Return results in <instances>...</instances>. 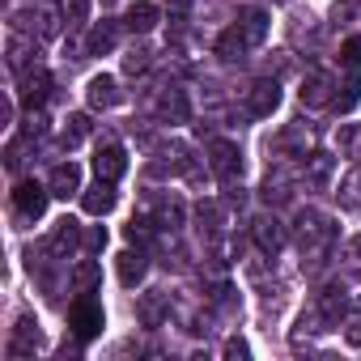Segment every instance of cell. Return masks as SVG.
<instances>
[{"mask_svg":"<svg viewBox=\"0 0 361 361\" xmlns=\"http://www.w3.org/2000/svg\"><path fill=\"white\" fill-rule=\"evenodd\" d=\"M293 234H298L302 272H319V268L327 264L331 247H336V221H331L327 213H319V209H302V213H298Z\"/></svg>","mask_w":361,"mask_h":361,"instance_id":"1","label":"cell"},{"mask_svg":"<svg viewBox=\"0 0 361 361\" xmlns=\"http://www.w3.org/2000/svg\"><path fill=\"white\" fill-rule=\"evenodd\" d=\"M209 166H213V174H217V183H238L243 178V153H238V145L234 140H213L209 145Z\"/></svg>","mask_w":361,"mask_h":361,"instance_id":"2","label":"cell"},{"mask_svg":"<svg viewBox=\"0 0 361 361\" xmlns=\"http://www.w3.org/2000/svg\"><path fill=\"white\" fill-rule=\"evenodd\" d=\"M47 200H51V188L35 183V178L18 183V192H13V209H18L22 221H39V217L47 213Z\"/></svg>","mask_w":361,"mask_h":361,"instance_id":"3","label":"cell"},{"mask_svg":"<svg viewBox=\"0 0 361 361\" xmlns=\"http://www.w3.org/2000/svg\"><path fill=\"white\" fill-rule=\"evenodd\" d=\"M68 327L77 331V340H94L102 331V306L94 298H77L68 310Z\"/></svg>","mask_w":361,"mask_h":361,"instance_id":"4","label":"cell"},{"mask_svg":"<svg viewBox=\"0 0 361 361\" xmlns=\"http://www.w3.org/2000/svg\"><path fill=\"white\" fill-rule=\"evenodd\" d=\"M47 94H51V77H47L43 68H26V73H22V85H18L22 106H26V111H35V106H43V102H47Z\"/></svg>","mask_w":361,"mask_h":361,"instance_id":"5","label":"cell"},{"mask_svg":"<svg viewBox=\"0 0 361 361\" xmlns=\"http://www.w3.org/2000/svg\"><path fill=\"white\" fill-rule=\"evenodd\" d=\"M314 306H319V314H323V323H327V331H331V327H340V323H344L348 289H344L340 281H331V285H327V289L319 293V302H314Z\"/></svg>","mask_w":361,"mask_h":361,"instance_id":"6","label":"cell"},{"mask_svg":"<svg viewBox=\"0 0 361 361\" xmlns=\"http://www.w3.org/2000/svg\"><path fill=\"white\" fill-rule=\"evenodd\" d=\"M331 90H336L331 73L314 68V73H310V77L302 81V90H298V94H302V106H331V98H336Z\"/></svg>","mask_w":361,"mask_h":361,"instance_id":"7","label":"cell"},{"mask_svg":"<svg viewBox=\"0 0 361 361\" xmlns=\"http://www.w3.org/2000/svg\"><path fill=\"white\" fill-rule=\"evenodd\" d=\"M77 247H81V226L64 217V221L51 230V238H47V255H51V259H68V255H77Z\"/></svg>","mask_w":361,"mask_h":361,"instance_id":"8","label":"cell"},{"mask_svg":"<svg viewBox=\"0 0 361 361\" xmlns=\"http://www.w3.org/2000/svg\"><path fill=\"white\" fill-rule=\"evenodd\" d=\"M276 106H281V85H276V81H255V85L247 90V111H251L255 119L272 115Z\"/></svg>","mask_w":361,"mask_h":361,"instance_id":"9","label":"cell"},{"mask_svg":"<svg viewBox=\"0 0 361 361\" xmlns=\"http://www.w3.org/2000/svg\"><path fill=\"white\" fill-rule=\"evenodd\" d=\"M94 170H98V178H106V183H115V178L128 170V153H123V145H102L98 153H94Z\"/></svg>","mask_w":361,"mask_h":361,"instance_id":"10","label":"cell"},{"mask_svg":"<svg viewBox=\"0 0 361 361\" xmlns=\"http://www.w3.org/2000/svg\"><path fill=\"white\" fill-rule=\"evenodd\" d=\"M115 200H119V196H115V183H106V178H98L94 188L81 192V209H85L90 217H106V213L115 209Z\"/></svg>","mask_w":361,"mask_h":361,"instance_id":"11","label":"cell"},{"mask_svg":"<svg viewBox=\"0 0 361 361\" xmlns=\"http://www.w3.org/2000/svg\"><path fill=\"white\" fill-rule=\"evenodd\" d=\"M251 234H255V247L264 251V255H276L281 247H285V226H281V217H259L255 226H251Z\"/></svg>","mask_w":361,"mask_h":361,"instance_id":"12","label":"cell"},{"mask_svg":"<svg viewBox=\"0 0 361 361\" xmlns=\"http://www.w3.org/2000/svg\"><path fill=\"white\" fill-rule=\"evenodd\" d=\"M47 188H51V196H60V200L77 196V192H81V166H77V161H60V166L51 170V178H47Z\"/></svg>","mask_w":361,"mask_h":361,"instance_id":"13","label":"cell"},{"mask_svg":"<svg viewBox=\"0 0 361 361\" xmlns=\"http://www.w3.org/2000/svg\"><path fill=\"white\" fill-rule=\"evenodd\" d=\"M85 98H90V111H111V106L119 102V85H115V77L98 73V77L85 85Z\"/></svg>","mask_w":361,"mask_h":361,"instance_id":"14","label":"cell"},{"mask_svg":"<svg viewBox=\"0 0 361 361\" xmlns=\"http://www.w3.org/2000/svg\"><path fill=\"white\" fill-rule=\"evenodd\" d=\"M157 22H161V13H157V5H149V0H136V5H128V13H123V26L132 35H149Z\"/></svg>","mask_w":361,"mask_h":361,"instance_id":"15","label":"cell"},{"mask_svg":"<svg viewBox=\"0 0 361 361\" xmlns=\"http://www.w3.org/2000/svg\"><path fill=\"white\" fill-rule=\"evenodd\" d=\"M39 323H35V314H22L18 319V336H13V344H9V353L13 357H26V353H35L39 348Z\"/></svg>","mask_w":361,"mask_h":361,"instance_id":"16","label":"cell"},{"mask_svg":"<svg viewBox=\"0 0 361 361\" xmlns=\"http://www.w3.org/2000/svg\"><path fill=\"white\" fill-rule=\"evenodd\" d=\"M247 51H251V43L243 39V30H238V26H230V30L217 39V56H221L226 64H238V60H247Z\"/></svg>","mask_w":361,"mask_h":361,"instance_id":"17","label":"cell"},{"mask_svg":"<svg viewBox=\"0 0 361 361\" xmlns=\"http://www.w3.org/2000/svg\"><path fill=\"white\" fill-rule=\"evenodd\" d=\"M145 272H149L145 251H123V255H119V281H123L128 289H136V285L145 281Z\"/></svg>","mask_w":361,"mask_h":361,"instance_id":"18","label":"cell"},{"mask_svg":"<svg viewBox=\"0 0 361 361\" xmlns=\"http://www.w3.org/2000/svg\"><path fill=\"white\" fill-rule=\"evenodd\" d=\"M238 30H243V39H247L251 47H259V43L268 39V13H264V9H247V13L238 18Z\"/></svg>","mask_w":361,"mask_h":361,"instance_id":"19","label":"cell"},{"mask_svg":"<svg viewBox=\"0 0 361 361\" xmlns=\"http://www.w3.org/2000/svg\"><path fill=\"white\" fill-rule=\"evenodd\" d=\"M331 170H336V166H331L327 153H306V183H310V188L323 192V188L331 183Z\"/></svg>","mask_w":361,"mask_h":361,"instance_id":"20","label":"cell"},{"mask_svg":"<svg viewBox=\"0 0 361 361\" xmlns=\"http://www.w3.org/2000/svg\"><path fill=\"white\" fill-rule=\"evenodd\" d=\"M115 39H119L115 22H98V26L90 30V43H85V51H90V56H106V51H115Z\"/></svg>","mask_w":361,"mask_h":361,"instance_id":"21","label":"cell"},{"mask_svg":"<svg viewBox=\"0 0 361 361\" xmlns=\"http://www.w3.org/2000/svg\"><path fill=\"white\" fill-rule=\"evenodd\" d=\"M289 196H293V192H289V178H285L281 170L264 178V188H259V200H264V204H285Z\"/></svg>","mask_w":361,"mask_h":361,"instance_id":"22","label":"cell"},{"mask_svg":"<svg viewBox=\"0 0 361 361\" xmlns=\"http://www.w3.org/2000/svg\"><path fill=\"white\" fill-rule=\"evenodd\" d=\"M276 145H281V149H293L298 157H306V153H310V128H306V123H289Z\"/></svg>","mask_w":361,"mask_h":361,"instance_id":"23","label":"cell"},{"mask_svg":"<svg viewBox=\"0 0 361 361\" xmlns=\"http://www.w3.org/2000/svg\"><path fill=\"white\" fill-rule=\"evenodd\" d=\"M161 119H170V123H183V119H188V98H183V90H166V94H161Z\"/></svg>","mask_w":361,"mask_h":361,"instance_id":"24","label":"cell"},{"mask_svg":"<svg viewBox=\"0 0 361 361\" xmlns=\"http://www.w3.org/2000/svg\"><path fill=\"white\" fill-rule=\"evenodd\" d=\"M357 102H361V81H357V77H348L344 85H336V98H331L336 111H353Z\"/></svg>","mask_w":361,"mask_h":361,"instance_id":"25","label":"cell"},{"mask_svg":"<svg viewBox=\"0 0 361 361\" xmlns=\"http://www.w3.org/2000/svg\"><path fill=\"white\" fill-rule=\"evenodd\" d=\"M85 132H90V119H85V115H68V119H64V132H60L64 149L81 145V140H85Z\"/></svg>","mask_w":361,"mask_h":361,"instance_id":"26","label":"cell"},{"mask_svg":"<svg viewBox=\"0 0 361 361\" xmlns=\"http://www.w3.org/2000/svg\"><path fill=\"white\" fill-rule=\"evenodd\" d=\"M336 196H340V204H344V209H361V170H353V174L344 178Z\"/></svg>","mask_w":361,"mask_h":361,"instance_id":"27","label":"cell"},{"mask_svg":"<svg viewBox=\"0 0 361 361\" xmlns=\"http://www.w3.org/2000/svg\"><path fill=\"white\" fill-rule=\"evenodd\" d=\"M60 22H64V9L43 5V9H39V39H56V35H60Z\"/></svg>","mask_w":361,"mask_h":361,"instance_id":"28","label":"cell"},{"mask_svg":"<svg viewBox=\"0 0 361 361\" xmlns=\"http://www.w3.org/2000/svg\"><path fill=\"white\" fill-rule=\"evenodd\" d=\"M196 217H200V230L213 238L217 230H221V204H213V200H204L200 209H196Z\"/></svg>","mask_w":361,"mask_h":361,"instance_id":"29","label":"cell"},{"mask_svg":"<svg viewBox=\"0 0 361 361\" xmlns=\"http://www.w3.org/2000/svg\"><path fill=\"white\" fill-rule=\"evenodd\" d=\"M60 9H64V22H68V26H85L90 0H60Z\"/></svg>","mask_w":361,"mask_h":361,"instance_id":"30","label":"cell"},{"mask_svg":"<svg viewBox=\"0 0 361 361\" xmlns=\"http://www.w3.org/2000/svg\"><path fill=\"white\" fill-rule=\"evenodd\" d=\"M149 56H153L149 47H132V51L123 56V73H132V77H136V73H149Z\"/></svg>","mask_w":361,"mask_h":361,"instance_id":"31","label":"cell"},{"mask_svg":"<svg viewBox=\"0 0 361 361\" xmlns=\"http://www.w3.org/2000/svg\"><path fill=\"white\" fill-rule=\"evenodd\" d=\"M30 51H35V47H30L26 39H18V35H13V43H9V64H13L18 73H26V60H30Z\"/></svg>","mask_w":361,"mask_h":361,"instance_id":"32","label":"cell"},{"mask_svg":"<svg viewBox=\"0 0 361 361\" xmlns=\"http://www.w3.org/2000/svg\"><path fill=\"white\" fill-rule=\"evenodd\" d=\"M178 221H183V209L178 204H161L157 209V230H178Z\"/></svg>","mask_w":361,"mask_h":361,"instance_id":"33","label":"cell"},{"mask_svg":"<svg viewBox=\"0 0 361 361\" xmlns=\"http://www.w3.org/2000/svg\"><path fill=\"white\" fill-rule=\"evenodd\" d=\"M140 319H145L149 327H157V319H161V298H157V293H149V298L140 302Z\"/></svg>","mask_w":361,"mask_h":361,"instance_id":"34","label":"cell"},{"mask_svg":"<svg viewBox=\"0 0 361 361\" xmlns=\"http://www.w3.org/2000/svg\"><path fill=\"white\" fill-rule=\"evenodd\" d=\"M221 353H226V357H230V361H243V357H251V344H247V340H238V336H230V340H226V348H221Z\"/></svg>","mask_w":361,"mask_h":361,"instance_id":"35","label":"cell"},{"mask_svg":"<svg viewBox=\"0 0 361 361\" xmlns=\"http://www.w3.org/2000/svg\"><path fill=\"white\" fill-rule=\"evenodd\" d=\"M340 327H344V340H348L353 348H361V314H348Z\"/></svg>","mask_w":361,"mask_h":361,"instance_id":"36","label":"cell"},{"mask_svg":"<svg viewBox=\"0 0 361 361\" xmlns=\"http://www.w3.org/2000/svg\"><path fill=\"white\" fill-rule=\"evenodd\" d=\"M73 281H77V289H90V285H94V281H98V264H94V259H90V264H81V268H77V276H73Z\"/></svg>","mask_w":361,"mask_h":361,"instance_id":"37","label":"cell"},{"mask_svg":"<svg viewBox=\"0 0 361 361\" xmlns=\"http://www.w3.org/2000/svg\"><path fill=\"white\" fill-rule=\"evenodd\" d=\"M340 60H344L348 68H357V64H361V39H348V43L340 47Z\"/></svg>","mask_w":361,"mask_h":361,"instance_id":"38","label":"cell"},{"mask_svg":"<svg viewBox=\"0 0 361 361\" xmlns=\"http://www.w3.org/2000/svg\"><path fill=\"white\" fill-rule=\"evenodd\" d=\"M128 238H132V243H145V238H149V221H132V226H128Z\"/></svg>","mask_w":361,"mask_h":361,"instance_id":"39","label":"cell"},{"mask_svg":"<svg viewBox=\"0 0 361 361\" xmlns=\"http://www.w3.org/2000/svg\"><path fill=\"white\" fill-rule=\"evenodd\" d=\"M85 243H90V251H102V247H106V230H90Z\"/></svg>","mask_w":361,"mask_h":361,"instance_id":"40","label":"cell"},{"mask_svg":"<svg viewBox=\"0 0 361 361\" xmlns=\"http://www.w3.org/2000/svg\"><path fill=\"white\" fill-rule=\"evenodd\" d=\"M348 259L361 268V238H353V243H348Z\"/></svg>","mask_w":361,"mask_h":361,"instance_id":"41","label":"cell"},{"mask_svg":"<svg viewBox=\"0 0 361 361\" xmlns=\"http://www.w3.org/2000/svg\"><path fill=\"white\" fill-rule=\"evenodd\" d=\"M170 9H174V13H188V9H192V0H170Z\"/></svg>","mask_w":361,"mask_h":361,"instance_id":"42","label":"cell"}]
</instances>
